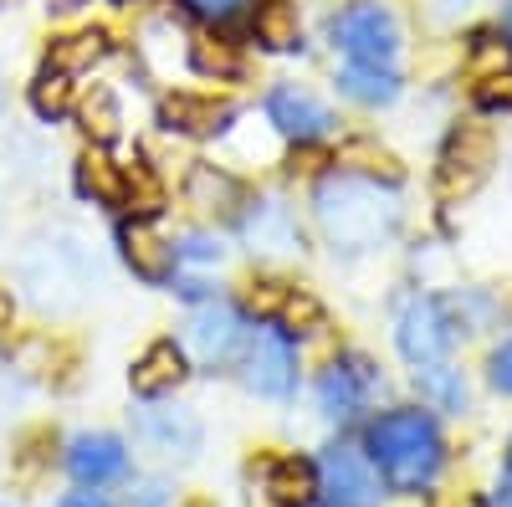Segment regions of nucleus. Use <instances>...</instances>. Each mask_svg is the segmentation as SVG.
<instances>
[{"label":"nucleus","instance_id":"1","mask_svg":"<svg viewBox=\"0 0 512 507\" xmlns=\"http://www.w3.org/2000/svg\"><path fill=\"white\" fill-rule=\"evenodd\" d=\"M313 210H318V231L328 236L333 251H379L400 231L395 185L369 180V175H349V169H333V175L318 180Z\"/></svg>","mask_w":512,"mask_h":507},{"label":"nucleus","instance_id":"2","mask_svg":"<svg viewBox=\"0 0 512 507\" xmlns=\"http://www.w3.org/2000/svg\"><path fill=\"white\" fill-rule=\"evenodd\" d=\"M369 467L395 492H425L446 467V441L431 410H384L369 426Z\"/></svg>","mask_w":512,"mask_h":507},{"label":"nucleus","instance_id":"3","mask_svg":"<svg viewBox=\"0 0 512 507\" xmlns=\"http://www.w3.org/2000/svg\"><path fill=\"white\" fill-rule=\"evenodd\" d=\"M98 277L93 251L77 236L57 231V236H36L21 257H16V282L26 287V298L41 313H67L88 298V287Z\"/></svg>","mask_w":512,"mask_h":507},{"label":"nucleus","instance_id":"4","mask_svg":"<svg viewBox=\"0 0 512 507\" xmlns=\"http://www.w3.org/2000/svg\"><path fill=\"white\" fill-rule=\"evenodd\" d=\"M333 47L349 62H379L390 67L400 57V21L379 0H354L333 16Z\"/></svg>","mask_w":512,"mask_h":507},{"label":"nucleus","instance_id":"5","mask_svg":"<svg viewBox=\"0 0 512 507\" xmlns=\"http://www.w3.org/2000/svg\"><path fill=\"white\" fill-rule=\"evenodd\" d=\"M456 338H461V323H456L451 303H441V298H410L395 318V344L415 369L441 364L456 349Z\"/></svg>","mask_w":512,"mask_h":507},{"label":"nucleus","instance_id":"6","mask_svg":"<svg viewBox=\"0 0 512 507\" xmlns=\"http://www.w3.org/2000/svg\"><path fill=\"white\" fill-rule=\"evenodd\" d=\"M318 497L328 507H379V477L354 446H328L318 461Z\"/></svg>","mask_w":512,"mask_h":507},{"label":"nucleus","instance_id":"7","mask_svg":"<svg viewBox=\"0 0 512 507\" xmlns=\"http://www.w3.org/2000/svg\"><path fill=\"white\" fill-rule=\"evenodd\" d=\"M379 390H384V379H379V369H374L364 354H338V359L318 374V405H323V415H333V420H354Z\"/></svg>","mask_w":512,"mask_h":507},{"label":"nucleus","instance_id":"8","mask_svg":"<svg viewBox=\"0 0 512 507\" xmlns=\"http://www.w3.org/2000/svg\"><path fill=\"white\" fill-rule=\"evenodd\" d=\"M297 385V354L277 328H256L246 338V390L262 400H287Z\"/></svg>","mask_w":512,"mask_h":507},{"label":"nucleus","instance_id":"9","mask_svg":"<svg viewBox=\"0 0 512 507\" xmlns=\"http://www.w3.org/2000/svg\"><path fill=\"white\" fill-rule=\"evenodd\" d=\"M492 159H497L492 134L482 129V123H461V129L446 139V149H441V190L446 195H472L487 180Z\"/></svg>","mask_w":512,"mask_h":507},{"label":"nucleus","instance_id":"10","mask_svg":"<svg viewBox=\"0 0 512 507\" xmlns=\"http://www.w3.org/2000/svg\"><path fill=\"white\" fill-rule=\"evenodd\" d=\"M246 344V328H241V313L221 298H210L190 323H185V349L205 364V369H216V364H231L236 349Z\"/></svg>","mask_w":512,"mask_h":507},{"label":"nucleus","instance_id":"11","mask_svg":"<svg viewBox=\"0 0 512 507\" xmlns=\"http://www.w3.org/2000/svg\"><path fill=\"white\" fill-rule=\"evenodd\" d=\"M134 431H139V441L149 451L175 456V461H190L200 451V420L185 405H144L134 415Z\"/></svg>","mask_w":512,"mask_h":507},{"label":"nucleus","instance_id":"12","mask_svg":"<svg viewBox=\"0 0 512 507\" xmlns=\"http://www.w3.org/2000/svg\"><path fill=\"white\" fill-rule=\"evenodd\" d=\"M267 118H272V129L282 139H297V144H313V139L333 134V113L313 93L292 88V82H282V88L267 93Z\"/></svg>","mask_w":512,"mask_h":507},{"label":"nucleus","instance_id":"13","mask_svg":"<svg viewBox=\"0 0 512 507\" xmlns=\"http://www.w3.org/2000/svg\"><path fill=\"white\" fill-rule=\"evenodd\" d=\"M241 231H246L256 257H297V251H303V231H297L292 210L277 205V200H256L241 216Z\"/></svg>","mask_w":512,"mask_h":507},{"label":"nucleus","instance_id":"14","mask_svg":"<svg viewBox=\"0 0 512 507\" xmlns=\"http://www.w3.org/2000/svg\"><path fill=\"white\" fill-rule=\"evenodd\" d=\"M67 472L82 487H108L128 472V451H123L118 436H77L67 446Z\"/></svg>","mask_w":512,"mask_h":507},{"label":"nucleus","instance_id":"15","mask_svg":"<svg viewBox=\"0 0 512 507\" xmlns=\"http://www.w3.org/2000/svg\"><path fill=\"white\" fill-rule=\"evenodd\" d=\"M118 241H123V257H128V267H134L144 282H169V272H175V246L164 241V231L154 226V221H128L123 231H118Z\"/></svg>","mask_w":512,"mask_h":507},{"label":"nucleus","instance_id":"16","mask_svg":"<svg viewBox=\"0 0 512 507\" xmlns=\"http://www.w3.org/2000/svg\"><path fill=\"white\" fill-rule=\"evenodd\" d=\"M190 369H185V349L180 344H154V349H144V359L134 364V395H144V400H159V395H169L185 379Z\"/></svg>","mask_w":512,"mask_h":507},{"label":"nucleus","instance_id":"17","mask_svg":"<svg viewBox=\"0 0 512 507\" xmlns=\"http://www.w3.org/2000/svg\"><path fill=\"white\" fill-rule=\"evenodd\" d=\"M338 93L364 108H384L400 98V77H395V67H379V62H349L338 72Z\"/></svg>","mask_w":512,"mask_h":507},{"label":"nucleus","instance_id":"18","mask_svg":"<svg viewBox=\"0 0 512 507\" xmlns=\"http://www.w3.org/2000/svg\"><path fill=\"white\" fill-rule=\"evenodd\" d=\"M164 123L180 134H221L231 123V103L221 98H190V93H175L164 103Z\"/></svg>","mask_w":512,"mask_h":507},{"label":"nucleus","instance_id":"19","mask_svg":"<svg viewBox=\"0 0 512 507\" xmlns=\"http://www.w3.org/2000/svg\"><path fill=\"white\" fill-rule=\"evenodd\" d=\"M267 492L282 507H313L318 502V467L303 461V456H282V461H272V472H267Z\"/></svg>","mask_w":512,"mask_h":507},{"label":"nucleus","instance_id":"20","mask_svg":"<svg viewBox=\"0 0 512 507\" xmlns=\"http://www.w3.org/2000/svg\"><path fill=\"white\" fill-rule=\"evenodd\" d=\"M190 205L205 210V216H231V210L241 205V185L231 175H221L216 164H200L190 175Z\"/></svg>","mask_w":512,"mask_h":507},{"label":"nucleus","instance_id":"21","mask_svg":"<svg viewBox=\"0 0 512 507\" xmlns=\"http://www.w3.org/2000/svg\"><path fill=\"white\" fill-rule=\"evenodd\" d=\"M77 185L98 205H123V164H113L103 149H88L77 159Z\"/></svg>","mask_w":512,"mask_h":507},{"label":"nucleus","instance_id":"22","mask_svg":"<svg viewBox=\"0 0 512 507\" xmlns=\"http://www.w3.org/2000/svg\"><path fill=\"white\" fill-rule=\"evenodd\" d=\"M415 390H420V400L431 410H451V415L466 410V379L456 369H446V364H420L415 369Z\"/></svg>","mask_w":512,"mask_h":507},{"label":"nucleus","instance_id":"23","mask_svg":"<svg viewBox=\"0 0 512 507\" xmlns=\"http://www.w3.org/2000/svg\"><path fill=\"white\" fill-rule=\"evenodd\" d=\"M256 41H267L272 52H287V47H297V11L287 6V0H262L256 6Z\"/></svg>","mask_w":512,"mask_h":507},{"label":"nucleus","instance_id":"24","mask_svg":"<svg viewBox=\"0 0 512 507\" xmlns=\"http://www.w3.org/2000/svg\"><path fill=\"white\" fill-rule=\"evenodd\" d=\"M108 57V36L103 31H77V36H62L57 47H52V67L57 72H82V67H93Z\"/></svg>","mask_w":512,"mask_h":507},{"label":"nucleus","instance_id":"25","mask_svg":"<svg viewBox=\"0 0 512 507\" xmlns=\"http://www.w3.org/2000/svg\"><path fill=\"white\" fill-rule=\"evenodd\" d=\"M77 118H82V129H88L93 144H108V139H118V129H123V108H118V98H113L108 88H93V98H82Z\"/></svg>","mask_w":512,"mask_h":507},{"label":"nucleus","instance_id":"26","mask_svg":"<svg viewBox=\"0 0 512 507\" xmlns=\"http://www.w3.org/2000/svg\"><path fill=\"white\" fill-rule=\"evenodd\" d=\"M72 103H77V88H72V72H57V67H47L36 82H31V108L41 113V118H62V113H72Z\"/></svg>","mask_w":512,"mask_h":507},{"label":"nucleus","instance_id":"27","mask_svg":"<svg viewBox=\"0 0 512 507\" xmlns=\"http://www.w3.org/2000/svg\"><path fill=\"white\" fill-rule=\"evenodd\" d=\"M333 164H338V169H349V175L384 180V185H395V180H400V164H395L390 154H384V149H374V144H344Z\"/></svg>","mask_w":512,"mask_h":507},{"label":"nucleus","instance_id":"28","mask_svg":"<svg viewBox=\"0 0 512 507\" xmlns=\"http://www.w3.org/2000/svg\"><path fill=\"white\" fill-rule=\"evenodd\" d=\"M190 67L205 72V77H231L241 67V57H236L231 41H221V36H195L190 41Z\"/></svg>","mask_w":512,"mask_h":507},{"label":"nucleus","instance_id":"29","mask_svg":"<svg viewBox=\"0 0 512 507\" xmlns=\"http://www.w3.org/2000/svg\"><path fill=\"white\" fill-rule=\"evenodd\" d=\"M123 200H128V210H139V216H154L159 210V185H154V175L144 164H134V169H123Z\"/></svg>","mask_w":512,"mask_h":507},{"label":"nucleus","instance_id":"30","mask_svg":"<svg viewBox=\"0 0 512 507\" xmlns=\"http://www.w3.org/2000/svg\"><path fill=\"white\" fill-rule=\"evenodd\" d=\"M477 103L492 113H512V67H492L477 77Z\"/></svg>","mask_w":512,"mask_h":507},{"label":"nucleus","instance_id":"31","mask_svg":"<svg viewBox=\"0 0 512 507\" xmlns=\"http://www.w3.org/2000/svg\"><path fill=\"white\" fill-rule=\"evenodd\" d=\"M292 333H313L318 323H323V313H318V303L308 298V292H287V303H282V313H277Z\"/></svg>","mask_w":512,"mask_h":507},{"label":"nucleus","instance_id":"32","mask_svg":"<svg viewBox=\"0 0 512 507\" xmlns=\"http://www.w3.org/2000/svg\"><path fill=\"white\" fill-rule=\"evenodd\" d=\"M287 292H292V287H282V282H251L246 308H251L256 318H277V313H282V303H287Z\"/></svg>","mask_w":512,"mask_h":507},{"label":"nucleus","instance_id":"33","mask_svg":"<svg viewBox=\"0 0 512 507\" xmlns=\"http://www.w3.org/2000/svg\"><path fill=\"white\" fill-rule=\"evenodd\" d=\"M175 257H185V262H200V267H210V262H221L226 257V246L216 241V236H185V246H175Z\"/></svg>","mask_w":512,"mask_h":507},{"label":"nucleus","instance_id":"34","mask_svg":"<svg viewBox=\"0 0 512 507\" xmlns=\"http://www.w3.org/2000/svg\"><path fill=\"white\" fill-rule=\"evenodd\" d=\"M487 379H492V390L512 395V338H507L502 349H492V359H487Z\"/></svg>","mask_w":512,"mask_h":507},{"label":"nucleus","instance_id":"35","mask_svg":"<svg viewBox=\"0 0 512 507\" xmlns=\"http://www.w3.org/2000/svg\"><path fill=\"white\" fill-rule=\"evenodd\" d=\"M185 6L195 16H205V21H231V16H241L251 6V0H185Z\"/></svg>","mask_w":512,"mask_h":507},{"label":"nucleus","instance_id":"36","mask_svg":"<svg viewBox=\"0 0 512 507\" xmlns=\"http://www.w3.org/2000/svg\"><path fill=\"white\" fill-rule=\"evenodd\" d=\"M175 497H169V482H139L134 492H128V507H169Z\"/></svg>","mask_w":512,"mask_h":507},{"label":"nucleus","instance_id":"37","mask_svg":"<svg viewBox=\"0 0 512 507\" xmlns=\"http://www.w3.org/2000/svg\"><path fill=\"white\" fill-rule=\"evenodd\" d=\"M57 507H108V497H103L98 487H82V492H67Z\"/></svg>","mask_w":512,"mask_h":507},{"label":"nucleus","instance_id":"38","mask_svg":"<svg viewBox=\"0 0 512 507\" xmlns=\"http://www.w3.org/2000/svg\"><path fill=\"white\" fill-rule=\"evenodd\" d=\"M21 400V385H16V374L11 369H0V415H6L11 405Z\"/></svg>","mask_w":512,"mask_h":507},{"label":"nucleus","instance_id":"39","mask_svg":"<svg viewBox=\"0 0 512 507\" xmlns=\"http://www.w3.org/2000/svg\"><path fill=\"white\" fill-rule=\"evenodd\" d=\"M497 31H502V47L512 52V0L502 6V16H497Z\"/></svg>","mask_w":512,"mask_h":507},{"label":"nucleus","instance_id":"40","mask_svg":"<svg viewBox=\"0 0 512 507\" xmlns=\"http://www.w3.org/2000/svg\"><path fill=\"white\" fill-rule=\"evenodd\" d=\"M175 292H180V298H205V282H195V277H185V282H175Z\"/></svg>","mask_w":512,"mask_h":507},{"label":"nucleus","instance_id":"41","mask_svg":"<svg viewBox=\"0 0 512 507\" xmlns=\"http://www.w3.org/2000/svg\"><path fill=\"white\" fill-rule=\"evenodd\" d=\"M6 323H11V298L0 292V328H6Z\"/></svg>","mask_w":512,"mask_h":507},{"label":"nucleus","instance_id":"42","mask_svg":"<svg viewBox=\"0 0 512 507\" xmlns=\"http://www.w3.org/2000/svg\"><path fill=\"white\" fill-rule=\"evenodd\" d=\"M507 472H512V441H507Z\"/></svg>","mask_w":512,"mask_h":507},{"label":"nucleus","instance_id":"43","mask_svg":"<svg viewBox=\"0 0 512 507\" xmlns=\"http://www.w3.org/2000/svg\"><path fill=\"white\" fill-rule=\"evenodd\" d=\"M118 6H139V0H118Z\"/></svg>","mask_w":512,"mask_h":507}]
</instances>
